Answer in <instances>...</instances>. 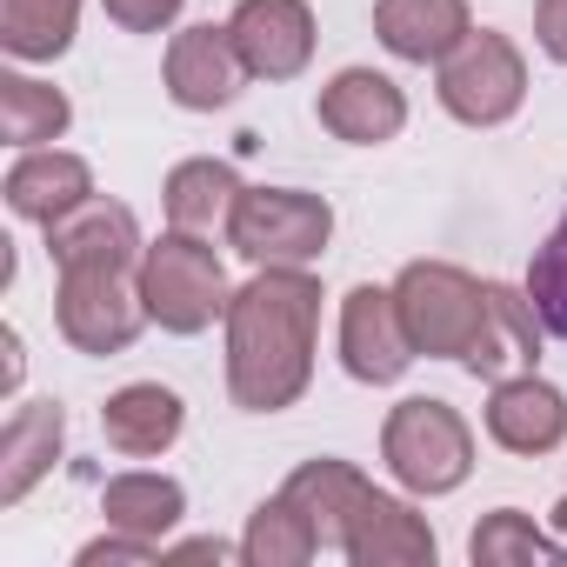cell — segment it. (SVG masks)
<instances>
[{
	"label": "cell",
	"instance_id": "603a6c76",
	"mask_svg": "<svg viewBox=\"0 0 567 567\" xmlns=\"http://www.w3.org/2000/svg\"><path fill=\"white\" fill-rule=\"evenodd\" d=\"M74 121V101L34 74H0V141L8 147H54Z\"/></svg>",
	"mask_w": 567,
	"mask_h": 567
},
{
	"label": "cell",
	"instance_id": "7a4b0ae2",
	"mask_svg": "<svg viewBox=\"0 0 567 567\" xmlns=\"http://www.w3.org/2000/svg\"><path fill=\"white\" fill-rule=\"evenodd\" d=\"M141 301H147V321L154 328H167V334H207L214 321H227L234 288H227L220 254L200 234L167 227L141 254Z\"/></svg>",
	"mask_w": 567,
	"mask_h": 567
},
{
	"label": "cell",
	"instance_id": "484cf974",
	"mask_svg": "<svg viewBox=\"0 0 567 567\" xmlns=\"http://www.w3.org/2000/svg\"><path fill=\"white\" fill-rule=\"evenodd\" d=\"M467 554H474V567H560L567 540H547L520 507H494L467 534Z\"/></svg>",
	"mask_w": 567,
	"mask_h": 567
},
{
	"label": "cell",
	"instance_id": "cb8c5ba5",
	"mask_svg": "<svg viewBox=\"0 0 567 567\" xmlns=\"http://www.w3.org/2000/svg\"><path fill=\"white\" fill-rule=\"evenodd\" d=\"M81 34V0H0V48L14 61H61Z\"/></svg>",
	"mask_w": 567,
	"mask_h": 567
},
{
	"label": "cell",
	"instance_id": "e0dca14e",
	"mask_svg": "<svg viewBox=\"0 0 567 567\" xmlns=\"http://www.w3.org/2000/svg\"><path fill=\"white\" fill-rule=\"evenodd\" d=\"M8 207L34 227H54L61 214H74L81 200H94V167L68 147H21V161L0 181Z\"/></svg>",
	"mask_w": 567,
	"mask_h": 567
},
{
	"label": "cell",
	"instance_id": "f546056e",
	"mask_svg": "<svg viewBox=\"0 0 567 567\" xmlns=\"http://www.w3.org/2000/svg\"><path fill=\"white\" fill-rule=\"evenodd\" d=\"M534 41L554 68H567V0H534Z\"/></svg>",
	"mask_w": 567,
	"mask_h": 567
},
{
	"label": "cell",
	"instance_id": "4fadbf2b",
	"mask_svg": "<svg viewBox=\"0 0 567 567\" xmlns=\"http://www.w3.org/2000/svg\"><path fill=\"white\" fill-rule=\"evenodd\" d=\"M341 554L354 567H434L441 540L427 527V514H414L401 494H381L368 487V501L354 507L348 534H341Z\"/></svg>",
	"mask_w": 567,
	"mask_h": 567
},
{
	"label": "cell",
	"instance_id": "52a82bcc",
	"mask_svg": "<svg viewBox=\"0 0 567 567\" xmlns=\"http://www.w3.org/2000/svg\"><path fill=\"white\" fill-rule=\"evenodd\" d=\"M441 107L461 121V127H501L520 114L527 101V61L507 34L494 28H474L447 61H441V81H434Z\"/></svg>",
	"mask_w": 567,
	"mask_h": 567
},
{
	"label": "cell",
	"instance_id": "8992f818",
	"mask_svg": "<svg viewBox=\"0 0 567 567\" xmlns=\"http://www.w3.org/2000/svg\"><path fill=\"white\" fill-rule=\"evenodd\" d=\"M54 321H61V341L74 354H94V361L127 354L147 328L141 274H127V267H61Z\"/></svg>",
	"mask_w": 567,
	"mask_h": 567
},
{
	"label": "cell",
	"instance_id": "4316f807",
	"mask_svg": "<svg viewBox=\"0 0 567 567\" xmlns=\"http://www.w3.org/2000/svg\"><path fill=\"white\" fill-rule=\"evenodd\" d=\"M527 301L540 315V328L554 341H567V207L554 220V234L534 247V267H527Z\"/></svg>",
	"mask_w": 567,
	"mask_h": 567
},
{
	"label": "cell",
	"instance_id": "d4e9b609",
	"mask_svg": "<svg viewBox=\"0 0 567 567\" xmlns=\"http://www.w3.org/2000/svg\"><path fill=\"white\" fill-rule=\"evenodd\" d=\"M315 554H321V534L288 494H274V501H260L247 514V534H240V560L247 567H308Z\"/></svg>",
	"mask_w": 567,
	"mask_h": 567
},
{
	"label": "cell",
	"instance_id": "9a60e30c",
	"mask_svg": "<svg viewBox=\"0 0 567 567\" xmlns=\"http://www.w3.org/2000/svg\"><path fill=\"white\" fill-rule=\"evenodd\" d=\"M48 254H54V267H127V274H141L147 240H141L134 207L94 194V200H81L74 214H61L48 227Z\"/></svg>",
	"mask_w": 567,
	"mask_h": 567
},
{
	"label": "cell",
	"instance_id": "ffe728a7",
	"mask_svg": "<svg viewBox=\"0 0 567 567\" xmlns=\"http://www.w3.org/2000/svg\"><path fill=\"white\" fill-rule=\"evenodd\" d=\"M368 474L354 467V461H334V454H315V461H301L295 474H288V494L308 520H315V534H321V547H334L341 554V534H348V520H354V507L368 501Z\"/></svg>",
	"mask_w": 567,
	"mask_h": 567
},
{
	"label": "cell",
	"instance_id": "8fae6325",
	"mask_svg": "<svg viewBox=\"0 0 567 567\" xmlns=\"http://www.w3.org/2000/svg\"><path fill=\"white\" fill-rule=\"evenodd\" d=\"M540 315L527 301V288H507V280H487V308H481V328L461 354V368L474 381H507V374H527L540 361Z\"/></svg>",
	"mask_w": 567,
	"mask_h": 567
},
{
	"label": "cell",
	"instance_id": "5b68a950",
	"mask_svg": "<svg viewBox=\"0 0 567 567\" xmlns=\"http://www.w3.org/2000/svg\"><path fill=\"white\" fill-rule=\"evenodd\" d=\"M394 308H401V328H408L414 354L461 361L474 328H481V308H487V280H474L454 260H408L394 274Z\"/></svg>",
	"mask_w": 567,
	"mask_h": 567
},
{
	"label": "cell",
	"instance_id": "5bb4252c",
	"mask_svg": "<svg viewBox=\"0 0 567 567\" xmlns=\"http://www.w3.org/2000/svg\"><path fill=\"white\" fill-rule=\"evenodd\" d=\"M487 441L507 447V454H527V461L554 454L567 441V394L554 381H540L534 368L494 381V394H487Z\"/></svg>",
	"mask_w": 567,
	"mask_h": 567
},
{
	"label": "cell",
	"instance_id": "1f68e13d",
	"mask_svg": "<svg viewBox=\"0 0 567 567\" xmlns=\"http://www.w3.org/2000/svg\"><path fill=\"white\" fill-rule=\"evenodd\" d=\"M21 368H28V361H21V334L8 328V388H21Z\"/></svg>",
	"mask_w": 567,
	"mask_h": 567
},
{
	"label": "cell",
	"instance_id": "6da1fadb",
	"mask_svg": "<svg viewBox=\"0 0 567 567\" xmlns=\"http://www.w3.org/2000/svg\"><path fill=\"white\" fill-rule=\"evenodd\" d=\"M227 394L240 414H280L315 381L321 280L308 267H260L227 301Z\"/></svg>",
	"mask_w": 567,
	"mask_h": 567
},
{
	"label": "cell",
	"instance_id": "ac0fdd59",
	"mask_svg": "<svg viewBox=\"0 0 567 567\" xmlns=\"http://www.w3.org/2000/svg\"><path fill=\"white\" fill-rule=\"evenodd\" d=\"M68 408L61 401H21L0 427V507H21L61 461Z\"/></svg>",
	"mask_w": 567,
	"mask_h": 567
},
{
	"label": "cell",
	"instance_id": "3957f363",
	"mask_svg": "<svg viewBox=\"0 0 567 567\" xmlns=\"http://www.w3.org/2000/svg\"><path fill=\"white\" fill-rule=\"evenodd\" d=\"M381 461H388V474H394L408 494H421V501L454 494V487H467V474H474V427L461 421V408H447V401H434V394H408V401L388 408V421H381Z\"/></svg>",
	"mask_w": 567,
	"mask_h": 567
},
{
	"label": "cell",
	"instance_id": "7402d4cb",
	"mask_svg": "<svg viewBox=\"0 0 567 567\" xmlns=\"http://www.w3.org/2000/svg\"><path fill=\"white\" fill-rule=\"evenodd\" d=\"M101 514H107V527H121V534L161 540V534L187 514V487H181L174 474L134 467V474H114V481L101 487Z\"/></svg>",
	"mask_w": 567,
	"mask_h": 567
},
{
	"label": "cell",
	"instance_id": "ba28073f",
	"mask_svg": "<svg viewBox=\"0 0 567 567\" xmlns=\"http://www.w3.org/2000/svg\"><path fill=\"white\" fill-rule=\"evenodd\" d=\"M227 34L254 81H295L315 61V8L308 0H240L227 14Z\"/></svg>",
	"mask_w": 567,
	"mask_h": 567
},
{
	"label": "cell",
	"instance_id": "7c38bea8",
	"mask_svg": "<svg viewBox=\"0 0 567 567\" xmlns=\"http://www.w3.org/2000/svg\"><path fill=\"white\" fill-rule=\"evenodd\" d=\"M315 114H321V127H328L334 141H348V147H388V141L408 127V94H401L388 74H374V68H341V74L321 87Z\"/></svg>",
	"mask_w": 567,
	"mask_h": 567
},
{
	"label": "cell",
	"instance_id": "30bf717a",
	"mask_svg": "<svg viewBox=\"0 0 567 567\" xmlns=\"http://www.w3.org/2000/svg\"><path fill=\"white\" fill-rule=\"evenodd\" d=\"M414 341L401 328V308H394V288H354L341 301V368L361 381V388H394L408 368H414Z\"/></svg>",
	"mask_w": 567,
	"mask_h": 567
},
{
	"label": "cell",
	"instance_id": "4dcf8cb0",
	"mask_svg": "<svg viewBox=\"0 0 567 567\" xmlns=\"http://www.w3.org/2000/svg\"><path fill=\"white\" fill-rule=\"evenodd\" d=\"M227 554H240V547H227V540H181V547H161V560H227Z\"/></svg>",
	"mask_w": 567,
	"mask_h": 567
},
{
	"label": "cell",
	"instance_id": "9c48e42d",
	"mask_svg": "<svg viewBox=\"0 0 567 567\" xmlns=\"http://www.w3.org/2000/svg\"><path fill=\"white\" fill-rule=\"evenodd\" d=\"M161 81H167V101H174V107L214 114V107H227V101L240 94V81H254V74H247L234 34L214 28V21H200V28H181V34L167 41Z\"/></svg>",
	"mask_w": 567,
	"mask_h": 567
},
{
	"label": "cell",
	"instance_id": "d6986e66",
	"mask_svg": "<svg viewBox=\"0 0 567 567\" xmlns=\"http://www.w3.org/2000/svg\"><path fill=\"white\" fill-rule=\"evenodd\" d=\"M181 427H187V408H181V394L161 388V381H127V388L107 394V408H101V434H107V447L127 454V461L167 454V447L181 441Z\"/></svg>",
	"mask_w": 567,
	"mask_h": 567
},
{
	"label": "cell",
	"instance_id": "2e32d148",
	"mask_svg": "<svg viewBox=\"0 0 567 567\" xmlns=\"http://www.w3.org/2000/svg\"><path fill=\"white\" fill-rule=\"evenodd\" d=\"M467 34H474V8H467V0H374V41L394 61L441 68Z\"/></svg>",
	"mask_w": 567,
	"mask_h": 567
},
{
	"label": "cell",
	"instance_id": "83f0119b",
	"mask_svg": "<svg viewBox=\"0 0 567 567\" xmlns=\"http://www.w3.org/2000/svg\"><path fill=\"white\" fill-rule=\"evenodd\" d=\"M101 8L121 34H161V28H174V14L187 0H101Z\"/></svg>",
	"mask_w": 567,
	"mask_h": 567
},
{
	"label": "cell",
	"instance_id": "d6a6232c",
	"mask_svg": "<svg viewBox=\"0 0 567 567\" xmlns=\"http://www.w3.org/2000/svg\"><path fill=\"white\" fill-rule=\"evenodd\" d=\"M554 527H560V540H567V501H560V507H554Z\"/></svg>",
	"mask_w": 567,
	"mask_h": 567
},
{
	"label": "cell",
	"instance_id": "44dd1931",
	"mask_svg": "<svg viewBox=\"0 0 567 567\" xmlns=\"http://www.w3.org/2000/svg\"><path fill=\"white\" fill-rule=\"evenodd\" d=\"M240 200V174L227 161H181L161 187V207H167V227H187V234H214L227 227Z\"/></svg>",
	"mask_w": 567,
	"mask_h": 567
},
{
	"label": "cell",
	"instance_id": "f1b7e54d",
	"mask_svg": "<svg viewBox=\"0 0 567 567\" xmlns=\"http://www.w3.org/2000/svg\"><path fill=\"white\" fill-rule=\"evenodd\" d=\"M74 560H81V567H101V560H161V540H141V534L107 527V534H101V540H87Z\"/></svg>",
	"mask_w": 567,
	"mask_h": 567
},
{
	"label": "cell",
	"instance_id": "277c9868",
	"mask_svg": "<svg viewBox=\"0 0 567 567\" xmlns=\"http://www.w3.org/2000/svg\"><path fill=\"white\" fill-rule=\"evenodd\" d=\"M334 240V207L308 187H240L227 214V247L254 267H308Z\"/></svg>",
	"mask_w": 567,
	"mask_h": 567
}]
</instances>
